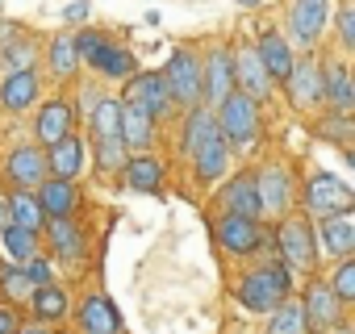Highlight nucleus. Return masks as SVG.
Listing matches in <instances>:
<instances>
[{
	"mask_svg": "<svg viewBox=\"0 0 355 334\" xmlns=\"http://www.w3.org/2000/svg\"><path fill=\"white\" fill-rule=\"evenodd\" d=\"M125 180H130V188H138V193H155L159 188V180H163V167H159V159H134V163H125Z\"/></svg>",
	"mask_w": 355,
	"mask_h": 334,
	"instance_id": "obj_28",
	"label": "nucleus"
},
{
	"mask_svg": "<svg viewBox=\"0 0 355 334\" xmlns=\"http://www.w3.org/2000/svg\"><path fill=\"white\" fill-rule=\"evenodd\" d=\"M92 125H96V138H121V100L101 96L92 105Z\"/></svg>",
	"mask_w": 355,
	"mask_h": 334,
	"instance_id": "obj_26",
	"label": "nucleus"
},
{
	"mask_svg": "<svg viewBox=\"0 0 355 334\" xmlns=\"http://www.w3.org/2000/svg\"><path fill=\"white\" fill-rule=\"evenodd\" d=\"M9 222H13V226H21V230H38V222H42L38 197H30V193H17V197L9 201Z\"/></svg>",
	"mask_w": 355,
	"mask_h": 334,
	"instance_id": "obj_31",
	"label": "nucleus"
},
{
	"mask_svg": "<svg viewBox=\"0 0 355 334\" xmlns=\"http://www.w3.org/2000/svg\"><path fill=\"white\" fill-rule=\"evenodd\" d=\"M51 63H55L59 76L76 71V42H71V38H55V46H51Z\"/></svg>",
	"mask_w": 355,
	"mask_h": 334,
	"instance_id": "obj_35",
	"label": "nucleus"
},
{
	"mask_svg": "<svg viewBox=\"0 0 355 334\" xmlns=\"http://www.w3.org/2000/svg\"><path fill=\"white\" fill-rule=\"evenodd\" d=\"M334 297H338V305H347V301H355V263L347 259V263H338V276H334V288H330Z\"/></svg>",
	"mask_w": 355,
	"mask_h": 334,
	"instance_id": "obj_36",
	"label": "nucleus"
},
{
	"mask_svg": "<svg viewBox=\"0 0 355 334\" xmlns=\"http://www.w3.org/2000/svg\"><path fill=\"white\" fill-rule=\"evenodd\" d=\"M222 205L234 213V218H251V222H259V188H255V176H239L226 193H222Z\"/></svg>",
	"mask_w": 355,
	"mask_h": 334,
	"instance_id": "obj_11",
	"label": "nucleus"
},
{
	"mask_svg": "<svg viewBox=\"0 0 355 334\" xmlns=\"http://www.w3.org/2000/svg\"><path fill=\"white\" fill-rule=\"evenodd\" d=\"M222 138H230L234 146H247L255 134H259V117H255V100L243 96V92H230L222 100Z\"/></svg>",
	"mask_w": 355,
	"mask_h": 334,
	"instance_id": "obj_2",
	"label": "nucleus"
},
{
	"mask_svg": "<svg viewBox=\"0 0 355 334\" xmlns=\"http://www.w3.org/2000/svg\"><path fill=\"white\" fill-rule=\"evenodd\" d=\"M88 17V0H76V5H67V21H80Z\"/></svg>",
	"mask_w": 355,
	"mask_h": 334,
	"instance_id": "obj_42",
	"label": "nucleus"
},
{
	"mask_svg": "<svg viewBox=\"0 0 355 334\" xmlns=\"http://www.w3.org/2000/svg\"><path fill=\"white\" fill-rule=\"evenodd\" d=\"M71 205H76V193H71L67 180H46V184H42V193H38V209H42V213H51V218H67Z\"/></svg>",
	"mask_w": 355,
	"mask_h": 334,
	"instance_id": "obj_23",
	"label": "nucleus"
},
{
	"mask_svg": "<svg viewBox=\"0 0 355 334\" xmlns=\"http://www.w3.org/2000/svg\"><path fill=\"white\" fill-rule=\"evenodd\" d=\"M326 138H347V121H334V125H330V134H326Z\"/></svg>",
	"mask_w": 355,
	"mask_h": 334,
	"instance_id": "obj_43",
	"label": "nucleus"
},
{
	"mask_svg": "<svg viewBox=\"0 0 355 334\" xmlns=\"http://www.w3.org/2000/svg\"><path fill=\"white\" fill-rule=\"evenodd\" d=\"M288 288H293V272L280 267V263H272V267H259V272H251L243 280L239 301L247 309H255V313H272V309H280L288 301Z\"/></svg>",
	"mask_w": 355,
	"mask_h": 334,
	"instance_id": "obj_1",
	"label": "nucleus"
},
{
	"mask_svg": "<svg viewBox=\"0 0 355 334\" xmlns=\"http://www.w3.org/2000/svg\"><path fill=\"white\" fill-rule=\"evenodd\" d=\"M34 313L42 317V322H51V317H63L67 313V292L59 288V284H42V288H34Z\"/></svg>",
	"mask_w": 355,
	"mask_h": 334,
	"instance_id": "obj_29",
	"label": "nucleus"
},
{
	"mask_svg": "<svg viewBox=\"0 0 355 334\" xmlns=\"http://www.w3.org/2000/svg\"><path fill=\"white\" fill-rule=\"evenodd\" d=\"M234 76L243 80V96H251V100H259L263 92H268V71H263V63H259V55L255 51H243L239 55V67H234Z\"/></svg>",
	"mask_w": 355,
	"mask_h": 334,
	"instance_id": "obj_22",
	"label": "nucleus"
},
{
	"mask_svg": "<svg viewBox=\"0 0 355 334\" xmlns=\"http://www.w3.org/2000/svg\"><path fill=\"white\" fill-rule=\"evenodd\" d=\"M121 155H125L121 138H101V167H121Z\"/></svg>",
	"mask_w": 355,
	"mask_h": 334,
	"instance_id": "obj_38",
	"label": "nucleus"
},
{
	"mask_svg": "<svg viewBox=\"0 0 355 334\" xmlns=\"http://www.w3.org/2000/svg\"><path fill=\"white\" fill-rule=\"evenodd\" d=\"M288 88H293V100H297L301 109H309L313 100H326V96H322V67H313V63H293Z\"/></svg>",
	"mask_w": 355,
	"mask_h": 334,
	"instance_id": "obj_13",
	"label": "nucleus"
},
{
	"mask_svg": "<svg viewBox=\"0 0 355 334\" xmlns=\"http://www.w3.org/2000/svg\"><path fill=\"white\" fill-rule=\"evenodd\" d=\"M197 172H201V180H218V176L226 172V138H222V134H214V138L197 150Z\"/></svg>",
	"mask_w": 355,
	"mask_h": 334,
	"instance_id": "obj_25",
	"label": "nucleus"
},
{
	"mask_svg": "<svg viewBox=\"0 0 355 334\" xmlns=\"http://www.w3.org/2000/svg\"><path fill=\"white\" fill-rule=\"evenodd\" d=\"M268 334H305L301 305H297V301H284L280 309H272V326H268Z\"/></svg>",
	"mask_w": 355,
	"mask_h": 334,
	"instance_id": "obj_32",
	"label": "nucleus"
},
{
	"mask_svg": "<svg viewBox=\"0 0 355 334\" xmlns=\"http://www.w3.org/2000/svg\"><path fill=\"white\" fill-rule=\"evenodd\" d=\"M214 134H222V130H218V121H214V113L197 109V113L189 117V125H184V146H189V150L197 155V150H201V146H205V142H209Z\"/></svg>",
	"mask_w": 355,
	"mask_h": 334,
	"instance_id": "obj_30",
	"label": "nucleus"
},
{
	"mask_svg": "<svg viewBox=\"0 0 355 334\" xmlns=\"http://www.w3.org/2000/svg\"><path fill=\"white\" fill-rule=\"evenodd\" d=\"M80 322H84L88 334H117V326H121L117 309H113L105 297H88L84 309H80Z\"/></svg>",
	"mask_w": 355,
	"mask_h": 334,
	"instance_id": "obj_18",
	"label": "nucleus"
},
{
	"mask_svg": "<svg viewBox=\"0 0 355 334\" xmlns=\"http://www.w3.org/2000/svg\"><path fill=\"white\" fill-rule=\"evenodd\" d=\"M125 109H138V113H146L150 121H159L167 109H171V92H167V84H163V76H134L130 80V88H125Z\"/></svg>",
	"mask_w": 355,
	"mask_h": 334,
	"instance_id": "obj_3",
	"label": "nucleus"
},
{
	"mask_svg": "<svg viewBox=\"0 0 355 334\" xmlns=\"http://www.w3.org/2000/svg\"><path fill=\"white\" fill-rule=\"evenodd\" d=\"M255 188H259V209L280 213L288 205V176L280 172V167H263L259 180H255Z\"/></svg>",
	"mask_w": 355,
	"mask_h": 334,
	"instance_id": "obj_15",
	"label": "nucleus"
},
{
	"mask_svg": "<svg viewBox=\"0 0 355 334\" xmlns=\"http://www.w3.org/2000/svg\"><path fill=\"white\" fill-rule=\"evenodd\" d=\"M280 251H284L288 267L309 272V263H313V238H309V226H305V222H284V226H280Z\"/></svg>",
	"mask_w": 355,
	"mask_h": 334,
	"instance_id": "obj_8",
	"label": "nucleus"
},
{
	"mask_svg": "<svg viewBox=\"0 0 355 334\" xmlns=\"http://www.w3.org/2000/svg\"><path fill=\"white\" fill-rule=\"evenodd\" d=\"M5 292H9V297H17V301H30V297H34V284L26 280V272H21V267H13V272L5 276Z\"/></svg>",
	"mask_w": 355,
	"mask_h": 334,
	"instance_id": "obj_37",
	"label": "nucleus"
},
{
	"mask_svg": "<svg viewBox=\"0 0 355 334\" xmlns=\"http://www.w3.org/2000/svg\"><path fill=\"white\" fill-rule=\"evenodd\" d=\"M34 96H38V80H34L30 71H13V76L5 80V88H0V100H5L9 109H30Z\"/></svg>",
	"mask_w": 355,
	"mask_h": 334,
	"instance_id": "obj_24",
	"label": "nucleus"
},
{
	"mask_svg": "<svg viewBox=\"0 0 355 334\" xmlns=\"http://www.w3.org/2000/svg\"><path fill=\"white\" fill-rule=\"evenodd\" d=\"M5 226H9V205L0 201V230H5Z\"/></svg>",
	"mask_w": 355,
	"mask_h": 334,
	"instance_id": "obj_44",
	"label": "nucleus"
},
{
	"mask_svg": "<svg viewBox=\"0 0 355 334\" xmlns=\"http://www.w3.org/2000/svg\"><path fill=\"white\" fill-rule=\"evenodd\" d=\"M150 130H155V121H150L146 113L121 105V146H134V150L146 146V142H150Z\"/></svg>",
	"mask_w": 355,
	"mask_h": 334,
	"instance_id": "obj_27",
	"label": "nucleus"
},
{
	"mask_svg": "<svg viewBox=\"0 0 355 334\" xmlns=\"http://www.w3.org/2000/svg\"><path fill=\"white\" fill-rule=\"evenodd\" d=\"M205 71H209V76L201 80V96H209V100H226L230 88H234V59H230L226 51H218V55L209 59Z\"/></svg>",
	"mask_w": 355,
	"mask_h": 334,
	"instance_id": "obj_12",
	"label": "nucleus"
},
{
	"mask_svg": "<svg viewBox=\"0 0 355 334\" xmlns=\"http://www.w3.org/2000/svg\"><path fill=\"white\" fill-rule=\"evenodd\" d=\"M21 334H46V330H42V326H34V330H21Z\"/></svg>",
	"mask_w": 355,
	"mask_h": 334,
	"instance_id": "obj_45",
	"label": "nucleus"
},
{
	"mask_svg": "<svg viewBox=\"0 0 355 334\" xmlns=\"http://www.w3.org/2000/svg\"><path fill=\"white\" fill-rule=\"evenodd\" d=\"M76 55H84V59H88L92 67H101L105 76H130V71H134V59H130L125 51H117V46L101 42L96 34H80Z\"/></svg>",
	"mask_w": 355,
	"mask_h": 334,
	"instance_id": "obj_6",
	"label": "nucleus"
},
{
	"mask_svg": "<svg viewBox=\"0 0 355 334\" xmlns=\"http://www.w3.org/2000/svg\"><path fill=\"white\" fill-rule=\"evenodd\" d=\"M326 0H297L293 5V38L297 42H313L318 34H322V26H326Z\"/></svg>",
	"mask_w": 355,
	"mask_h": 334,
	"instance_id": "obj_10",
	"label": "nucleus"
},
{
	"mask_svg": "<svg viewBox=\"0 0 355 334\" xmlns=\"http://www.w3.org/2000/svg\"><path fill=\"white\" fill-rule=\"evenodd\" d=\"M355 247V222L347 218V213H338V218H322V251H330V255H347Z\"/></svg>",
	"mask_w": 355,
	"mask_h": 334,
	"instance_id": "obj_20",
	"label": "nucleus"
},
{
	"mask_svg": "<svg viewBox=\"0 0 355 334\" xmlns=\"http://www.w3.org/2000/svg\"><path fill=\"white\" fill-rule=\"evenodd\" d=\"M255 55H259L268 80H272V76H276V80H288V71H293V51H288V42H284L280 34H263V42H259Z\"/></svg>",
	"mask_w": 355,
	"mask_h": 334,
	"instance_id": "obj_14",
	"label": "nucleus"
},
{
	"mask_svg": "<svg viewBox=\"0 0 355 334\" xmlns=\"http://www.w3.org/2000/svg\"><path fill=\"white\" fill-rule=\"evenodd\" d=\"M9 176H13L21 188L42 184V176H46V159H42V150H34V146L13 150V155H9Z\"/></svg>",
	"mask_w": 355,
	"mask_h": 334,
	"instance_id": "obj_16",
	"label": "nucleus"
},
{
	"mask_svg": "<svg viewBox=\"0 0 355 334\" xmlns=\"http://www.w3.org/2000/svg\"><path fill=\"white\" fill-rule=\"evenodd\" d=\"M71 134V109L63 105V100H51L42 113H38V138L46 142V146H55L59 138H67Z\"/></svg>",
	"mask_w": 355,
	"mask_h": 334,
	"instance_id": "obj_19",
	"label": "nucleus"
},
{
	"mask_svg": "<svg viewBox=\"0 0 355 334\" xmlns=\"http://www.w3.org/2000/svg\"><path fill=\"white\" fill-rule=\"evenodd\" d=\"M301 317H305V330H330L338 322V297L326 284H309L305 305H301Z\"/></svg>",
	"mask_w": 355,
	"mask_h": 334,
	"instance_id": "obj_7",
	"label": "nucleus"
},
{
	"mask_svg": "<svg viewBox=\"0 0 355 334\" xmlns=\"http://www.w3.org/2000/svg\"><path fill=\"white\" fill-rule=\"evenodd\" d=\"M0 334H17V317L9 309H0Z\"/></svg>",
	"mask_w": 355,
	"mask_h": 334,
	"instance_id": "obj_41",
	"label": "nucleus"
},
{
	"mask_svg": "<svg viewBox=\"0 0 355 334\" xmlns=\"http://www.w3.org/2000/svg\"><path fill=\"white\" fill-rule=\"evenodd\" d=\"M338 334H355V330H338Z\"/></svg>",
	"mask_w": 355,
	"mask_h": 334,
	"instance_id": "obj_47",
	"label": "nucleus"
},
{
	"mask_svg": "<svg viewBox=\"0 0 355 334\" xmlns=\"http://www.w3.org/2000/svg\"><path fill=\"white\" fill-rule=\"evenodd\" d=\"M51 243L59 255H80V230L67 218H51Z\"/></svg>",
	"mask_w": 355,
	"mask_h": 334,
	"instance_id": "obj_34",
	"label": "nucleus"
},
{
	"mask_svg": "<svg viewBox=\"0 0 355 334\" xmlns=\"http://www.w3.org/2000/svg\"><path fill=\"white\" fill-rule=\"evenodd\" d=\"M163 84H167L171 100L197 105V100H201V67H197V59L184 55V51H175L171 63H167V71H163Z\"/></svg>",
	"mask_w": 355,
	"mask_h": 334,
	"instance_id": "obj_5",
	"label": "nucleus"
},
{
	"mask_svg": "<svg viewBox=\"0 0 355 334\" xmlns=\"http://www.w3.org/2000/svg\"><path fill=\"white\" fill-rule=\"evenodd\" d=\"M322 96H330L338 113H351L355 92H351V76H347V67H343V63L326 67V76H322Z\"/></svg>",
	"mask_w": 355,
	"mask_h": 334,
	"instance_id": "obj_21",
	"label": "nucleus"
},
{
	"mask_svg": "<svg viewBox=\"0 0 355 334\" xmlns=\"http://www.w3.org/2000/svg\"><path fill=\"white\" fill-rule=\"evenodd\" d=\"M218 238H222V247H230V251L247 255V251H255V247H259V222L226 213V218L218 222Z\"/></svg>",
	"mask_w": 355,
	"mask_h": 334,
	"instance_id": "obj_9",
	"label": "nucleus"
},
{
	"mask_svg": "<svg viewBox=\"0 0 355 334\" xmlns=\"http://www.w3.org/2000/svg\"><path fill=\"white\" fill-rule=\"evenodd\" d=\"M239 5H259V0H239Z\"/></svg>",
	"mask_w": 355,
	"mask_h": 334,
	"instance_id": "obj_46",
	"label": "nucleus"
},
{
	"mask_svg": "<svg viewBox=\"0 0 355 334\" xmlns=\"http://www.w3.org/2000/svg\"><path fill=\"white\" fill-rule=\"evenodd\" d=\"M338 34H343V42H347V46L355 42V13H351V9H343V13H338Z\"/></svg>",
	"mask_w": 355,
	"mask_h": 334,
	"instance_id": "obj_40",
	"label": "nucleus"
},
{
	"mask_svg": "<svg viewBox=\"0 0 355 334\" xmlns=\"http://www.w3.org/2000/svg\"><path fill=\"white\" fill-rule=\"evenodd\" d=\"M21 272H26V280H30L34 288L51 284V263H46V259H26V267H21Z\"/></svg>",
	"mask_w": 355,
	"mask_h": 334,
	"instance_id": "obj_39",
	"label": "nucleus"
},
{
	"mask_svg": "<svg viewBox=\"0 0 355 334\" xmlns=\"http://www.w3.org/2000/svg\"><path fill=\"white\" fill-rule=\"evenodd\" d=\"M0 238H5V251L13 255V259H34V230H21V226H5V230H0Z\"/></svg>",
	"mask_w": 355,
	"mask_h": 334,
	"instance_id": "obj_33",
	"label": "nucleus"
},
{
	"mask_svg": "<svg viewBox=\"0 0 355 334\" xmlns=\"http://www.w3.org/2000/svg\"><path fill=\"white\" fill-rule=\"evenodd\" d=\"M80 163H84V146H80V138H59L55 146H51V159H46V167H55V180H71L76 172H80Z\"/></svg>",
	"mask_w": 355,
	"mask_h": 334,
	"instance_id": "obj_17",
	"label": "nucleus"
},
{
	"mask_svg": "<svg viewBox=\"0 0 355 334\" xmlns=\"http://www.w3.org/2000/svg\"><path fill=\"white\" fill-rule=\"evenodd\" d=\"M351 188L343 184V180H334V176H313L309 180V188H305V205H309V213H318V218H338V213H347L351 209Z\"/></svg>",
	"mask_w": 355,
	"mask_h": 334,
	"instance_id": "obj_4",
	"label": "nucleus"
}]
</instances>
